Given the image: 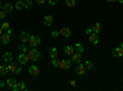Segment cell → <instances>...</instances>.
I'll use <instances>...</instances> for the list:
<instances>
[{"instance_id": "cell-13", "label": "cell", "mask_w": 123, "mask_h": 91, "mask_svg": "<svg viewBox=\"0 0 123 91\" xmlns=\"http://www.w3.org/2000/svg\"><path fill=\"white\" fill-rule=\"evenodd\" d=\"M112 55L116 57V58H121L123 57V48L122 47H117L113 52H112Z\"/></svg>"}, {"instance_id": "cell-6", "label": "cell", "mask_w": 123, "mask_h": 91, "mask_svg": "<svg viewBox=\"0 0 123 91\" xmlns=\"http://www.w3.org/2000/svg\"><path fill=\"white\" fill-rule=\"evenodd\" d=\"M17 60H18V63H20V64L25 65V64H27V63H28L30 58H28L27 53H20V54H18V57H17Z\"/></svg>"}, {"instance_id": "cell-21", "label": "cell", "mask_w": 123, "mask_h": 91, "mask_svg": "<svg viewBox=\"0 0 123 91\" xmlns=\"http://www.w3.org/2000/svg\"><path fill=\"white\" fill-rule=\"evenodd\" d=\"M91 28H92V32L100 33V32H101V24H100V22H96V24H94V26H92Z\"/></svg>"}, {"instance_id": "cell-40", "label": "cell", "mask_w": 123, "mask_h": 91, "mask_svg": "<svg viewBox=\"0 0 123 91\" xmlns=\"http://www.w3.org/2000/svg\"><path fill=\"white\" fill-rule=\"evenodd\" d=\"M107 1H108V3H116L117 0H107Z\"/></svg>"}, {"instance_id": "cell-34", "label": "cell", "mask_w": 123, "mask_h": 91, "mask_svg": "<svg viewBox=\"0 0 123 91\" xmlns=\"http://www.w3.org/2000/svg\"><path fill=\"white\" fill-rule=\"evenodd\" d=\"M5 15H6V12H4L3 10L0 11V20H3V18H5Z\"/></svg>"}, {"instance_id": "cell-33", "label": "cell", "mask_w": 123, "mask_h": 91, "mask_svg": "<svg viewBox=\"0 0 123 91\" xmlns=\"http://www.w3.org/2000/svg\"><path fill=\"white\" fill-rule=\"evenodd\" d=\"M21 72H22V64L18 63V67H17V70H16L15 74H21Z\"/></svg>"}, {"instance_id": "cell-14", "label": "cell", "mask_w": 123, "mask_h": 91, "mask_svg": "<svg viewBox=\"0 0 123 91\" xmlns=\"http://www.w3.org/2000/svg\"><path fill=\"white\" fill-rule=\"evenodd\" d=\"M3 11H4V12H6V14L12 12V4H10V3L3 4Z\"/></svg>"}, {"instance_id": "cell-9", "label": "cell", "mask_w": 123, "mask_h": 91, "mask_svg": "<svg viewBox=\"0 0 123 91\" xmlns=\"http://www.w3.org/2000/svg\"><path fill=\"white\" fill-rule=\"evenodd\" d=\"M71 63H75V64L81 63V53L74 52L73 54H71Z\"/></svg>"}, {"instance_id": "cell-1", "label": "cell", "mask_w": 123, "mask_h": 91, "mask_svg": "<svg viewBox=\"0 0 123 91\" xmlns=\"http://www.w3.org/2000/svg\"><path fill=\"white\" fill-rule=\"evenodd\" d=\"M27 55H28L30 60H33V62H37V60L41 59L39 50H37V49H35V48H31L28 52H27Z\"/></svg>"}, {"instance_id": "cell-28", "label": "cell", "mask_w": 123, "mask_h": 91, "mask_svg": "<svg viewBox=\"0 0 123 91\" xmlns=\"http://www.w3.org/2000/svg\"><path fill=\"white\" fill-rule=\"evenodd\" d=\"M85 68L89 69V70H91L92 68H94V62H91V60H87V62L85 63Z\"/></svg>"}, {"instance_id": "cell-30", "label": "cell", "mask_w": 123, "mask_h": 91, "mask_svg": "<svg viewBox=\"0 0 123 91\" xmlns=\"http://www.w3.org/2000/svg\"><path fill=\"white\" fill-rule=\"evenodd\" d=\"M9 28H10V24L9 22H4L1 25V30H3V31H7Z\"/></svg>"}, {"instance_id": "cell-32", "label": "cell", "mask_w": 123, "mask_h": 91, "mask_svg": "<svg viewBox=\"0 0 123 91\" xmlns=\"http://www.w3.org/2000/svg\"><path fill=\"white\" fill-rule=\"evenodd\" d=\"M46 1H47L48 4H50L52 6H54V5H57V4H58V0H46Z\"/></svg>"}, {"instance_id": "cell-25", "label": "cell", "mask_w": 123, "mask_h": 91, "mask_svg": "<svg viewBox=\"0 0 123 91\" xmlns=\"http://www.w3.org/2000/svg\"><path fill=\"white\" fill-rule=\"evenodd\" d=\"M22 7H24V0H17L15 3V9L16 10H22Z\"/></svg>"}, {"instance_id": "cell-18", "label": "cell", "mask_w": 123, "mask_h": 91, "mask_svg": "<svg viewBox=\"0 0 123 91\" xmlns=\"http://www.w3.org/2000/svg\"><path fill=\"white\" fill-rule=\"evenodd\" d=\"M75 52V48L73 47V46H65V48H64V53L67 54V55H71Z\"/></svg>"}, {"instance_id": "cell-12", "label": "cell", "mask_w": 123, "mask_h": 91, "mask_svg": "<svg viewBox=\"0 0 123 91\" xmlns=\"http://www.w3.org/2000/svg\"><path fill=\"white\" fill-rule=\"evenodd\" d=\"M0 39H1V43L3 44H9L10 43V39H11V36L9 33H3L0 36Z\"/></svg>"}, {"instance_id": "cell-17", "label": "cell", "mask_w": 123, "mask_h": 91, "mask_svg": "<svg viewBox=\"0 0 123 91\" xmlns=\"http://www.w3.org/2000/svg\"><path fill=\"white\" fill-rule=\"evenodd\" d=\"M52 22H53V16H52V15H47V16H44L43 24H44L46 26H50V25H52Z\"/></svg>"}, {"instance_id": "cell-4", "label": "cell", "mask_w": 123, "mask_h": 91, "mask_svg": "<svg viewBox=\"0 0 123 91\" xmlns=\"http://www.w3.org/2000/svg\"><path fill=\"white\" fill-rule=\"evenodd\" d=\"M74 72H75L76 75H84V74L86 73L85 64H81V63L76 64V67H75V69H74Z\"/></svg>"}, {"instance_id": "cell-7", "label": "cell", "mask_w": 123, "mask_h": 91, "mask_svg": "<svg viewBox=\"0 0 123 91\" xmlns=\"http://www.w3.org/2000/svg\"><path fill=\"white\" fill-rule=\"evenodd\" d=\"M6 85H7V87H9V89H11V90L16 91V86H17V80H16V79H14V78H10V79H7V81H6Z\"/></svg>"}, {"instance_id": "cell-31", "label": "cell", "mask_w": 123, "mask_h": 91, "mask_svg": "<svg viewBox=\"0 0 123 91\" xmlns=\"http://www.w3.org/2000/svg\"><path fill=\"white\" fill-rule=\"evenodd\" d=\"M50 35H52V37H53V38H58V37L60 36L59 31H52V33H50Z\"/></svg>"}, {"instance_id": "cell-3", "label": "cell", "mask_w": 123, "mask_h": 91, "mask_svg": "<svg viewBox=\"0 0 123 91\" xmlns=\"http://www.w3.org/2000/svg\"><path fill=\"white\" fill-rule=\"evenodd\" d=\"M71 67V59H62L59 62V68L63 70H68Z\"/></svg>"}, {"instance_id": "cell-19", "label": "cell", "mask_w": 123, "mask_h": 91, "mask_svg": "<svg viewBox=\"0 0 123 91\" xmlns=\"http://www.w3.org/2000/svg\"><path fill=\"white\" fill-rule=\"evenodd\" d=\"M25 90H27V86H26V83H25V81H20V83H17L16 91H25Z\"/></svg>"}, {"instance_id": "cell-43", "label": "cell", "mask_w": 123, "mask_h": 91, "mask_svg": "<svg viewBox=\"0 0 123 91\" xmlns=\"http://www.w3.org/2000/svg\"><path fill=\"white\" fill-rule=\"evenodd\" d=\"M3 7V4H1V1H0V9H1Z\"/></svg>"}, {"instance_id": "cell-5", "label": "cell", "mask_w": 123, "mask_h": 91, "mask_svg": "<svg viewBox=\"0 0 123 91\" xmlns=\"http://www.w3.org/2000/svg\"><path fill=\"white\" fill-rule=\"evenodd\" d=\"M59 33H60V36H62V37H64V38H69L73 32H71V28H70V27H62V30L59 31Z\"/></svg>"}, {"instance_id": "cell-44", "label": "cell", "mask_w": 123, "mask_h": 91, "mask_svg": "<svg viewBox=\"0 0 123 91\" xmlns=\"http://www.w3.org/2000/svg\"><path fill=\"white\" fill-rule=\"evenodd\" d=\"M121 47H122V48H123V43H121Z\"/></svg>"}, {"instance_id": "cell-35", "label": "cell", "mask_w": 123, "mask_h": 91, "mask_svg": "<svg viewBox=\"0 0 123 91\" xmlns=\"http://www.w3.org/2000/svg\"><path fill=\"white\" fill-rule=\"evenodd\" d=\"M70 85H71V87H76V81H75V80H71Z\"/></svg>"}, {"instance_id": "cell-11", "label": "cell", "mask_w": 123, "mask_h": 91, "mask_svg": "<svg viewBox=\"0 0 123 91\" xmlns=\"http://www.w3.org/2000/svg\"><path fill=\"white\" fill-rule=\"evenodd\" d=\"M3 60L5 63H10V62H14V57H12V53L10 52H5L3 54Z\"/></svg>"}, {"instance_id": "cell-15", "label": "cell", "mask_w": 123, "mask_h": 91, "mask_svg": "<svg viewBox=\"0 0 123 91\" xmlns=\"http://www.w3.org/2000/svg\"><path fill=\"white\" fill-rule=\"evenodd\" d=\"M17 67H18V63L10 62V63H9V65H7V68H9V72H11V73H16Z\"/></svg>"}, {"instance_id": "cell-38", "label": "cell", "mask_w": 123, "mask_h": 91, "mask_svg": "<svg viewBox=\"0 0 123 91\" xmlns=\"http://www.w3.org/2000/svg\"><path fill=\"white\" fill-rule=\"evenodd\" d=\"M85 32H86L87 35H90V33L92 32V28H90V27H87V28H86V31H85Z\"/></svg>"}, {"instance_id": "cell-26", "label": "cell", "mask_w": 123, "mask_h": 91, "mask_svg": "<svg viewBox=\"0 0 123 91\" xmlns=\"http://www.w3.org/2000/svg\"><path fill=\"white\" fill-rule=\"evenodd\" d=\"M24 7L25 9H31L32 7V0H24Z\"/></svg>"}, {"instance_id": "cell-37", "label": "cell", "mask_w": 123, "mask_h": 91, "mask_svg": "<svg viewBox=\"0 0 123 91\" xmlns=\"http://www.w3.org/2000/svg\"><path fill=\"white\" fill-rule=\"evenodd\" d=\"M36 3H37V4H39V5H42V4H44V3H46V0H36Z\"/></svg>"}, {"instance_id": "cell-39", "label": "cell", "mask_w": 123, "mask_h": 91, "mask_svg": "<svg viewBox=\"0 0 123 91\" xmlns=\"http://www.w3.org/2000/svg\"><path fill=\"white\" fill-rule=\"evenodd\" d=\"M4 86H5V83L4 81H0V89H3Z\"/></svg>"}, {"instance_id": "cell-36", "label": "cell", "mask_w": 123, "mask_h": 91, "mask_svg": "<svg viewBox=\"0 0 123 91\" xmlns=\"http://www.w3.org/2000/svg\"><path fill=\"white\" fill-rule=\"evenodd\" d=\"M7 33H9L10 36H11V37H12V36H14V30H11V28H9V30H7Z\"/></svg>"}, {"instance_id": "cell-24", "label": "cell", "mask_w": 123, "mask_h": 91, "mask_svg": "<svg viewBox=\"0 0 123 91\" xmlns=\"http://www.w3.org/2000/svg\"><path fill=\"white\" fill-rule=\"evenodd\" d=\"M75 52H79V53H84V46L81 43H76L75 44Z\"/></svg>"}, {"instance_id": "cell-10", "label": "cell", "mask_w": 123, "mask_h": 91, "mask_svg": "<svg viewBox=\"0 0 123 91\" xmlns=\"http://www.w3.org/2000/svg\"><path fill=\"white\" fill-rule=\"evenodd\" d=\"M28 73L32 75V76H38L39 75V69H38V67L37 65H31L30 68H28Z\"/></svg>"}, {"instance_id": "cell-8", "label": "cell", "mask_w": 123, "mask_h": 91, "mask_svg": "<svg viewBox=\"0 0 123 91\" xmlns=\"http://www.w3.org/2000/svg\"><path fill=\"white\" fill-rule=\"evenodd\" d=\"M89 41L92 43V44H98L100 42V38H98V33H95V32H91L89 35Z\"/></svg>"}, {"instance_id": "cell-42", "label": "cell", "mask_w": 123, "mask_h": 91, "mask_svg": "<svg viewBox=\"0 0 123 91\" xmlns=\"http://www.w3.org/2000/svg\"><path fill=\"white\" fill-rule=\"evenodd\" d=\"M117 1H118V3H121V4H122V3H123V0H117Z\"/></svg>"}, {"instance_id": "cell-27", "label": "cell", "mask_w": 123, "mask_h": 91, "mask_svg": "<svg viewBox=\"0 0 123 91\" xmlns=\"http://www.w3.org/2000/svg\"><path fill=\"white\" fill-rule=\"evenodd\" d=\"M65 4L68 7H74L76 4V0H65Z\"/></svg>"}, {"instance_id": "cell-41", "label": "cell", "mask_w": 123, "mask_h": 91, "mask_svg": "<svg viewBox=\"0 0 123 91\" xmlns=\"http://www.w3.org/2000/svg\"><path fill=\"white\" fill-rule=\"evenodd\" d=\"M3 35V30H1V27H0V36Z\"/></svg>"}, {"instance_id": "cell-20", "label": "cell", "mask_w": 123, "mask_h": 91, "mask_svg": "<svg viewBox=\"0 0 123 91\" xmlns=\"http://www.w3.org/2000/svg\"><path fill=\"white\" fill-rule=\"evenodd\" d=\"M7 73H9V68H7V65H6V64H1V65H0V75L5 76Z\"/></svg>"}, {"instance_id": "cell-2", "label": "cell", "mask_w": 123, "mask_h": 91, "mask_svg": "<svg viewBox=\"0 0 123 91\" xmlns=\"http://www.w3.org/2000/svg\"><path fill=\"white\" fill-rule=\"evenodd\" d=\"M28 43H30L31 48H36L41 43V37L39 36H31L28 39Z\"/></svg>"}, {"instance_id": "cell-23", "label": "cell", "mask_w": 123, "mask_h": 91, "mask_svg": "<svg viewBox=\"0 0 123 91\" xmlns=\"http://www.w3.org/2000/svg\"><path fill=\"white\" fill-rule=\"evenodd\" d=\"M49 55H50V58H57L58 57V49L55 47L50 48L49 49Z\"/></svg>"}, {"instance_id": "cell-29", "label": "cell", "mask_w": 123, "mask_h": 91, "mask_svg": "<svg viewBox=\"0 0 123 91\" xmlns=\"http://www.w3.org/2000/svg\"><path fill=\"white\" fill-rule=\"evenodd\" d=\"M59 62H60V60H58L57 58H52V65H53V67L58 68V67H59Z\"/></svg>"}, {"instance_id": "cell-22", "label": "cell", "mask_w": 123, "mask_h": 91, "mask_svg": "<svg viewBox=\"0 0 123 91\" xmlns=\"http://www.w3.org/2000/svg\"><path fill=\"white\" fill-rule=\"evenodd\" d=\"M17 49H18L20 53H27V52H28V48H27V46H26L25 43H21V44L17 47Z\"/></svg>"}, {"instance_id": "cell-45", "label": "cell", "mask_w": 123, "mask_h": 91, "mask_svg": "<svg viewBox=\"0 0 123 91\" xmlns=\"http://www.w3.org/2000/svg\"><path fill=\"white\" fill-rule=\"evenodd\" d=\"M0 90H1V89H0Z\"/></svg>"}, {"instance_id": "cell-16", "label": "cell", "mask_w": 123, "mask_h": 91, "mask_svg": "<svg viewBox=\"0 0 123 91\" xmlns=\"http://www.w3.org/2000/svg\"><path fill=\"white\" fill-rule=\"evenodd\" d=\"M30 35L27 33V32H21V35H20V39H21V41H22V43H27L28 42V39H30Z\"/></svg>"}]
</instances>
